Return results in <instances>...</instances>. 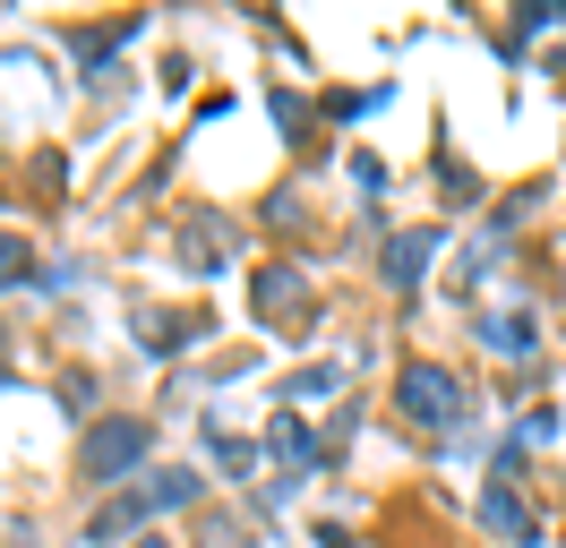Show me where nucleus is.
<instances>
[{
  "label": "nucleus",
  "instance_id": "obj_1",
  "mask_svg": "<svg viewBox=\"0 0 566 548\" xmlns=\"http://www.w3.org/2000/svg\"><path fill=\"white\" fill-rule=\"evenodd\" d=\"M189 497H198V479H189V472H155V479H138L129 497H112L86 531H95V540H120V531H138L146 514H172V506H189Z\"/></svg>",
  "mask_w": 566,
  "mask_h": 548
},
{
  "label": "nucleus",
  "instance_id": "obj_2",
  "mask_svg": "<svg viewBox=\"0 0 566 548\" xmlns=\"http://www.w3.org/2000/svg\"><path fill=\"white\" fill-rule=\"evenodd\" d=\"M146 445H155V420H95L86 445H77V472L86 479H120L129 463H146Z\"/></svg>",
  "mask_w": 566,
  "mask_h": 548
},
{
  "label": "nucleus",
  "instance_id": "obj_3",
  "mask_svg": "<svg viewBox=\"0 0 566 548\" xmlns=\"http://www.w3.org/2000/svg\"><path fill=\"white\" fill-rule=\"evenodd\" d=\"M395 403L412 411L421 429H455V420H463V386H455V369H438V360H412V369L395 377Z\"/></svg>",
  "mask_w": 566,
  "mask_h": 548
},
{
  "label": "nucleus",
  "instance_id": "obj_4",
  "mask_svg": "<svg viewBox=\"0 0 566 548\" xmlns=\"http://www.w3.org/2000/svg\"><path fill=\"white\" fill-rule=\"evenodd\" d=\"M429 257H438V223H421V232H395L378 266H387V283H395V292H421Z\"/></svg>",
  "mask_w": 566,
  "mask_h": 548
},
{
  "label": "nucleus",
  "instance_id": "obj_5",
  "mask_svg": "<svg viewBox=\"0 0 566 548\" xmlns=\"http://www.w3.org/2000/svg\"><path fill=\"white\" fill-rule=\"evenodd\" d=\"M301 301H310V292H301V266H266L258 292H249V308H258L266 326H275V317H301Z\"/></svg>",
  "mask_w": 566,
  "mask_h": 548
},
{
  "label": "nucleus",
  "instance_id": "obj_6",
  "mask_svg": "<svg viewBox=\"0 0 566 548\" xmlns=\"http://www.w3.org/2000/svg\"><path fill=\"white\" fill-rule=\"evenodd\" d=\"M481 523H490V531H497V540H541V523H532V506H524V497H515V488H481Z\"/></svg>",
  "mask_w": 566,
  "mask_h": 548
},
{
  "label": "nucleus",
  "instance_id": "obj_7",
  "mask_svg": "<svg viewBox=\"0 0 566 548\" xmlns=\"http://www.w3.org/2000/svg\"><path fill=\"white\" fill-rule=\"evenodd\" d=\"M180 257H189V274L223 266V257H232V232H223V223H207V214H198V223H180Z\"/></svg>",
  "mask_w": 566,
  "mask_h": 548
},
{
  "label": "nucleus",
  "instance_id": "obj_8",
  "mask_svg": "<svg viewBox=\"0 0 566 548\" xmlns=\"http://www.w3.org/2000/svg\"><path fill=\"white\" fill-rule=\"evenodd\" d=\"M481 342H490V351H506V360H532L541 326H532L524 308H506V317H490V326H481Z\"/></svg>",
  "mask_w": 566,
  "mask_h": 548
},
{
  "label": "nucleus",
  "instance_id": "obj_9",
  "mask_svg": "<svg viewBox=\"0 0 566 548\" xmlns=\"http://www.w3.org/2000/svg\"><path fill=\"white\" fill-rule=\"evenodd\" d=\"M266 445H275L283 463H318V438H310V420H292V411H275V429H266Z\"/></svg>",
  "mask_w": 566,
  "mask_h": 548
},
{
  "label": "nucleus",
  "instance_id": "obj_10",
  "mask_svg": "<svg viewBox=\"0 0 566 548\" xmlns=\"http://www.w3.org/2000/svg\"><path fill=\"white\" fill-rule=\"evenodd\" d=\"M549 27H566V0H524L515 9V34H549Z\"/></svg>",
  "mask_w": 566,
  "mask_h": 548
},
{
  "label": "nucleus",
  "instance_id": "obj_11",
  "mask_svg": "<svg viewBox=\"0 0 566 548\" xmlns=\"http://www.w3.org/2000/svg\"><path fill=\"white\" fill-rule=\"evenodd\" d=\"M138 335L146 342H189V335H198V317H146V308H138Z\"/></svg>",
  "mask_w": 566,
  "mask_h": 548
},
{
  "label": "nucleus",
  "instance_id": "obj_12",
  "mask_svg": "<svg viewBox=\"0 0 566 548\" xmlns=\"http://www.w3.org/2000/svg\"><path fill=\"white\" fill-rule=\"evenodd\" d=\"M27 274H35V257H27V240H0V292H9V283H27Z\"/></svg>",
  "mask_w": 566,
  "mask_h": 548
},
{
  "label": "nucleus",
  "instance_id": "obj_13",
  "mask_svg": "<svg viewBox=\"0 0 566 548\" xmlns=\"http://www.w3.org/2000/svg\"><path fill=\"white\" fill-rule=\"evenodd\" d=\"M207 445H214V463H223V472H249V463H258L241 438H214V429H207Z\"/></svg>",
  "mask_w": 566,
  "mask_h": 548
},
{
  "label": "nucleus",
  "instance_id": "obj_14",
  "mask_svg": "<svg viewBox=\"0 0 566 548\" xmlns=\"http://www.w3.org/2000/svg\"><path fill=\"white\" fill-rule=\"evenodd\" d=\"M138 548H164V540H138Z\"/></svg>",
  "mask_w": 566,
  "mask_h": 548
}]
</instances>
